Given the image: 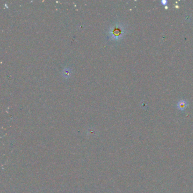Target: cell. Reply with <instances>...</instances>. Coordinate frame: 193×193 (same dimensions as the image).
<instances>
[{
	"label": "cell",
	"mask_w": 193,
	"mask_h": 193,
	"mask_svg": "<svg viewBox=\"0 0 193 193\" xmlns=\"http://www.w3.org/2000/svg\"><path fill=\"white\" fill-rule=\"evenodd\" d=\"M188 106V102L185 100H181L177 102V107L178 109L181 111H185Z\"/></svg>",
	"instance_id": "1"
},
{
	"label": "cell",
	"mask_w": 193,
	"mask_h": 193,
	"mask_svg": "<svg viewBox=\"0 0 193 193\" xmlns=\"http://www.w3.org/2000/svg\"><path fill=\"white\" fill-rule=\"evenodd\" d=\"M161 3L163 6H166L167 5V3H168V1H167V0H162L161 1Z\"/></svg>",
	"instance_id": "2"
}]
</instances>
